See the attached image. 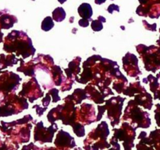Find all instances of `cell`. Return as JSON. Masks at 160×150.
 I'll use <instances>...</instances> for the list:
<instances>
[{
	"label": "cell",
	"instance_id": "obj_1",
	"mask_svg": "<svg viewBox=\"0 0 160 150\" xmlns=\"http://www.w3.org/2000/svg\"><path fill=\"white\" fill-rule=\"evenodd\" d=\"M121 75L117 62L95 54L84 62L82 73L77 76L75 80L82 84L91 82L90 84L98 87L106 97L114 95L109 86Z\"/></svg>",
	"mask_w": 160,
	"mask_h": 150
},
{
	"label": "cell",
	"instance_id": "obj_2",
	"mask_svg": "<svg viewBox=\"0 0 160 150\" xmlns=\"http://www.w3.org/2000/svg\"><path fill=\"white\" fill-rule=\"evenodd\" d=\"M3 49L8 53L16 52L17 56L21 55L23 59L34 56L36 51L28 34L18 30H12L8 34L5 39Z\"/></svg>",
	"mask_w": 160,
	"mask_h": 150
},
{
	"label": "cell",
	"instance_id": "obj_3",
	"mask_svg": "<svg viewBox=\"0 0 160 150\" xmlns=\"http://www.w3.org/2000/svg\"><path fill=\"white\" fill-rule=\"evenodd\" d=\"M124 121H131V124H135L136 128H147L149 127L151 121L149 115L147 112L143 111L138 106L134 100H131L128 102V106L124 110V115L123 116Z\"/></svg>",
	"mask_w": 160,
	"mask_h": 150
},
{
	"label": "cell",
	"instance_id": "obj_4",
	"mask_svg": "<svg viewBox=\"0 0 160 150\" xmlns=\"http://www.w3.org/2000/svg\"><path fill=\"white\" fill-rule=\"evenodd\" d=\"M125 98L120 96H112L106 101L105 107L107 110V118L111 121L112 126H115L120 123V118L122 115L123 101Z\"/></svg>",
	"mask_w": 160,
	"mask_h": 150
},
{
	"label": "cell",
	"instance_id": "obj_5",
	"mask_svg": "<svg viewBox=\"0 0 160 150\" xmlns=\"http://www.w3.org/2000/svg\"><path fill=\"white\" fill-rule=\"evenodd\" d=\"M43 91L41 90L38 82L34 76L31 78L28 82L23 84V90L19 93V96H25L29 100L31 103H33L35 100L43 96Z\"/></svg>",
	"mask_w": 160,
	"mask_h": 150
},
{
	"label": "cell",
	"instance_id": "obj_6",
	"mask_svg": "<svg viewBox=\"0 0 160 150\" xmlns=\"http://www.w3.org/2000/svg\"><path fill=\"white\" fill-rule=\"evenodd\" d=\"M4 74L0 76V91L6 93L16 91L20 86L21 78L11 72L6 71Z\"/></svg>",
	"mask_w": 160,
	"mask_h": 150
},
{
	"label": "cell",
	"instance_id": "obj_7",
	"mask_svg": "<svg viewBox=\"0 0 160 150\" xmlns=\"http://www.w3.org/2000/svg\"><path fill=\"white\" fill-rule=\"evenodd\" d=\"M95 109L93 105L88 104H81L80 107H76V118L75 122H81L84 124H89L96 121Z\"/></svg>",
	"mask_w": 160,
	"mask_h": 150
},
{
	"label": "cell",
	"instance_id": "obj_8",
	"mask_svg": "<svg viewBox=\"0 0 160 150\" xmlns=\"http://www.w3.org/2000/svg\"><path fill=\"white\" fill-rule=\"evenodd\" d=\"M123 67L128 76L131 77H136L142 74L138 67V59L134 54L130 52L127 53L123 58Z\"/></svg>",
	"mask_w": 160,
	"mask_h": 150
},
{
	"label": "cell",
	"instance_id": "obj_9",
	"mask_svg": "<svg viewBox=\"0 0 160 150\" xmlns=\"http://www.w3.org/2000/svg\"><path fill=\"white\" fill-rule=\"evenodd\" d=\"M43 122L40 121L36 124L34 129V140L35 141H42V143L49 142L51 143L52 139L54 132L57 130L58 127L56 124H52L50 128H45V132H43Z\"/></svg>",
	"mask_w": 160,
	"mask_h": 150
},
{
	"label": "cell",
	"instance_id": "obj_10",
	"mask_svg": "<svg viewBox=\"0 0 160 150\" xmlns=\"http://www.w3.org/2000/svg\"><path fill=\"white\" fill-rule=\"evenodd\" d=\"M85 91L87 93V98L89 100L93 101L95 104H101L105 102V97L106 96L101 93L99 90L96 89L95 86L89 83L87 87H85Z\"/></svg>",
	"mask_w": 160,
	"mask_h": 150
},
{
	"label": "cell",
	"instance_id": "obj_11",
	"mask_svg": "<svg viewBox=\"0 0 160 150\" xmlns=\"http://www.w3.org/2000/svg\"><path fill=\"white\" fill-rule=\"evenodd\" d=\"M81 61V58L77 57L72 62L69 63L68 68H66L65 69V73L67 76V79L74 82L78 75L81 73V67H80Z\"/></svg>",
	"mask_w": 160,
	"mask_h": 150
},
{
	"label": "cell",
	"instance_id": "obj_12",
	"mask_svg": "<svg viewBox=\"0 0 160 150\" xmlns=\"http://www.w3.org/2000/svg\"><path fill=\"white\" fill-rule=\"evenodd\" d=\"M17 22V17L9 14L6 9L0 11V29H9Z\"/></svg>",
	"mask_w": 160,
	"mask_h": 150
},
{
	"label": "cell",
	"instance_id": "obj_13",
	"mask_svg": "<svg viewBox=\"0 0 160 150\" xmlns=\"http://www.w3.org/2000/svg\"><path fill=\"white\" fill-rule=\"evenodd\" d=\"M134 101L138 105L142 106L145 109L151 110L152 106V98L149 93H147L146 90L138 93V95H136L134 97Z\"/></svg>",
	"mask_w": 160,
	"mask_h": 150
},
{
	"label": "cell",
	"instance_id": "obj_14",
	"mask_svg": "<svg viewBox=\"0 0 160 150\" xmlns=\"http://www.w3.org/2000/svg\"><path fill=\"white\" fill-rule=\"evenodd\" d=\"M51 77H52V82L54 86L56 87H59L62 85V82L65 81L67 78L63 76L62 70H61L60 67L58 65H53L52 68L51 73Z\"/></svg>",
	"mask_w": 160,
	"mask_h": 150
},
{
	"label": "cell",
	"instance_id": "obj_15",
	"mask_svg": "<svg viewBox=\"0 0 160 150\" xmlns=\"http://www.w3.org/2000/svg\"><path fill=\"white\" fill-rule=\"evenodd\" d=\"M143 91H145V89L143 87H142L140 82H135L130 84L129 87H127L126 90L123 92V93L129 96H134L136 93H140Z\"/></svg>",
	"mask_w": 160,
	"mask_h": 150
},
{
	"label": "cell",
	"instance_id": "obj_16",
	"mask_svg": "<svg viewBox=\"0 0 160 150\" xmlns=\"http://www.w3.org/2000/svg\"><path fill=\"white\" fill-rule=\"evenodd\" d=\"M78 11L81 18L92 20L91 17H92V14H93V11H92V8L90 4H88V3H82L78 7Z\"/></svg>",
	"mask_w": 160,
	"mask_h": 150
},
{
	"label": "cell",
	"instance_id": "obj_17",
	"mask_svg": "<svg viewBox=\"0 0 160 150\" xmlns=\"http://www.w3.org/2000/svg\"><path fill=\"white\" fill-rule=\"evenodd\" d=\"M18 59H16V56L14 54L5 56L4 54H1V59H0V70L6 68L8 66H12L13 65L17 63Z\"/></svg>",
	"mask_w": 160,
	"mask_h": 150
},
{
	"label": "cell",
	"instance_id": "obj_18",
	"mask_svg": "<svg viewBox=\"0 0 160 150\" xmlns=\"http://www.w3.org/2000/svg\"><path fill=\"white\" fill-rule=\"evenodd\" d=\"M72 99H73V102L75 104H81V101L85 100L87 98V93H86L85 90H82V89H76L73 94L71 95Z\"/></svg>",
	"mask_w": 160,
	"mask_h": 150
},
{
	"label": "cell",
	"instance_id": "obj_19",
	"mask_svg": "<svg viewBox=\"0 0 160 150\" xmlns=\"http://www.w3.org/2000/svg\"><path fill=\"white\" fill-rule=\"evenodd\" d=\"M114 132H116L115 136H117V138H119L120 140H121L122 138L124 137V135H126V132H124V130H123V129L122 127L120 129H114ZM128 145H129V146L131 149L133 147V146H134L132 141H131L129 138H125V142H124V143H123V146H124L126 150H128Z\"/></svg>",
	"mask_w": 160,
	"mask_h": 150
},
{
	"label": "cell",
	"instance_id": "obj_20",
	"mask_svg": "<svg viewBox=\"0 0 160 150\" xmlns=\"http://www.w3.org/2000/svg\"><path fill=\"white\" fill-rule=\"evenodd\" d=\"M66 18V12L62 7H58L52 12V19L56 22H62Z\"/></svg>",
	"mask_w": 160,
	"mask_h": 150
},
{
	"label": "cell",
	"instance_id": "obj_21",
	"mask_svg": "<svg viewBox=\"0 0 160 150\" xmlns=\"http://www.w3.org/2000/svg\"><path fill=\"white\" fill-rule=\"evenodd\" d=\"M106 20L102 16H99L98 19L95 20H92V29L94 31H100L102 30L103 26L102 23H106Z\"/></svg>",
	"mask_w": 160,
	"mask_h": 150
},
{
	"label": "cell",
	"instance_id": "obj_22",
	"mask_svg": "<svg viewBox=\"0 0 160 150\" xmlns=\"http://www.w3.org/2000/svg\"><path fill=\"white\" fill-rule=\"evenodd\" d=\"M54 26V22L51 16L45 17L42 23V29L44 31H48L52 30Z\"/></svg>",
	"mask_w": 160,
	"mask_h": 150
},
{
	"label": "cell",
	"instance_id": "obj_23",
	"mask_svg": "<svg viewBox=\"0 0 160 150\" xmlns=\"http://www.w3.org/2000/svg\"><path fill=\"white\" fill-rule=\"evenodd\" d=\"M72 125H73V132L78 137L84 136V134H85L84 133V128L82 124H81V123L74 122Z\"/></svg>",
	"mask_w": 160,
	"mask_h": 150
},
{
	"label": "cell",
	"instance_id": "obj_24",
	"mask_svg": "<svg viewBox=\"0 0 160 150\" xmlns=\"http://www.w3.org/2000/svg\"><path fill=\"white\" fill-rule=\"evenodd\" d=\"M48 93L51 96V97L52 98L53 103H56L61 100V98L59 97V90H57V89L52 88L51 90L48 92Z\"/></svg>",
	"mask_w": 160,
	"mask_h": 150
},
{
	"label": "cell",
	"instance_id": "obj_25",
	"mask_svg": "<svg viewBox=\"0 0 160 150\" xmlns=\"http://www.w3.org/2000/svg\"><path fill=\"white\" fill-rule=\"evenodd\" d=\"M98 115L96 118V121L101 120V118H102L103 116V114H104V112L106 111V107H105V106H98Z\"/></svg>",
	"mask_w": 160,
	"mask_h": 150
},
{
	"label": "cell",
	"instance_id": "obj_26",
	"mask_svg": "<svg viewBox=\"0 0 160 150\" xmlns=\"http://www.w3.org/2000/svg\"><path fill=\"white\" fill-rule=\"evenodd\" d=\"M50 101H51V96H50V95L47 93V94L45 95V96L43 98V99H42V104H43L44 107H48V106L49 105V104H50Z\"/></svg>",
	"mask_w": 160,
	"mask_h": 150
},
{
	"label": "cell",
	"instance_id": "obj_27",
	"mask_svg": "<svg viewBox=\"0 0 160 150\" xmlns=\"http://www.w3.org/2000/svg\"><path fill=\"white\" fill-rule=\"evenodd\" d=\"M33 108L36 109V112H37L38 115L39 117L42 116V115H43L44 112L47 110V107H44V108H42V107H41L39 105H34Z\"/></svg>",
	"mask_w": 160,
	"mask_h": 150
},
{
	"label": "cell",
	"instance_id": "obj_28",
	"mask_svg": "<svg viewBox=\"0 0 160 150\" xmlns=\"http://www.w3.org/2000/svg\"><path fill=\"white\" fill-rule=\"evenodd\" d=\"M107 10L109 13H112L113 11H117V12H119V11H120V7L115 4H112L108 7Z\"/></svg>",
	"mask_w": 160,
	"mask_h": 150
},
{
	"label": "cell",
	"instance_id": "obj_29",
	"mask_svg": "<svg viewBox=\"0 0 160 150\" xmlns=\"http://www.w3.org/2000/svg\"><path fill=\"white\" fill-rule=\"evenodd\" d=\"M89 21L90 20H87V19H81V20H79V22H78V23H79V25L81 26H82V27H87L89 25Z\"/></svg>",
	"mask_w": 160,
	"mask_h": 150
},
{
	"label": "cell",
	"instance_id": "obj_30",
	"mask_svg": "<svg viewBox=\"0 0 160 150\" xmlns=\"http://www.w3.org/2000/svg\"><path fill=\"white\" fill-rule=\"evenodd\" d=\"M106 0H95V2L98 5H101L102 3H104Z\"/></svg>",
	"mask_w": 160,
	"mask_h": 150
},
{
	"label": "cell",
	"instance_id": "obj_31",
	"mask_svg": "<svg viewBox=\"0 0 160 150\" xmlns=\"http://www.w3.org/2000/svg\"><path fill=\"white\" fill-rule=\"evenodd\" d=\"M58 1H59V3H61V4H62V3L65 2L67 1V0H58Z\"/></svg>",
	"mask_w": 160,
	"mask_h": 150
},
{
	"label": "cell",
	"instance_id": "obj_32",
	"mask_svg": "<svg viewBox=\"0 0 160 150\" xmlns=\"http://www.w3.org/2000/svg\"><path fill=\"white\" fill-rule=\"evenodd\" d=\"M33 1H34V0H33Z\"/></svg>",
	"mask_w": 160,
	"mask_h": 150
}]
</instances>
